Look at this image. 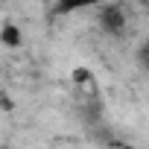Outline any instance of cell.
Returning <instances> with one entry per match:
<instances>
[{"instance_id":"cell-2","label":"cell","mask_w":149,"mask_h":149,"mask_svg":"<svg viewBox=\"0 0 149 149\" xmlns=\"http://www.w3.org/2000/svg\"><path fill=\"white\" fill-rule=\"evenodd\" d=\"M111 0H56L53 12L56 15H70V12H82V9H102Z\"/></svg>"},{"instance_id":"cell-1","label":"cell","mask_w":149,"mask_h":149,"mask_svg":"<svg viewBox=\"0 0 149 149\" xmlns=\"http://www.w3.org/2000/svg\"><path fill=\"white\" fill-rule=\"evenodd\" d=\"M97 21H100V26L108 32V35H123L126 32V12H123V6H117V3H105L102 9H100V15H97Z\"/></svg>"},{"instance_id":"cell-4","label":"cell","mask_w":149,"mask_h":149,"mask_svg":"<svg viewBox=\"0 0 149 149\" xmlns=\"http://www.w3.org/2000/svg\"><path fill=\"white\" fill-rule=\"evenodd\" d=\"M137 61H140V64L149 70V38H146V41L137 47Z\"/></svg>"},{"instance_id":"cell-3","label":"cell","mask_w":149,"mask_h":149,"mask_svg":"<svg viewBox=\"0 0 149 149\" xmlns=\"http://www.w3.org/2000/svg\"><path fill=\"white\" fill-rule=\"evenodd\" d=\"M0 41H3L6 47H18L21 44V29L15 26V24H3V29H0Z\"/></svg>"}]
</instances>
